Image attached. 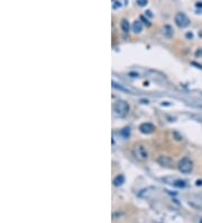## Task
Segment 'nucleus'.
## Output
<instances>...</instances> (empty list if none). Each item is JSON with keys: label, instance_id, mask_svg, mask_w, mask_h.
Returning a JSON list of instances; mask_svg holds the SVG:
<instances>
[{"label": "nucleus", "instance_id": "2", "mask_svg": "<svg viewBox=\"0 0 202 223\" xmlns=\"http://www.w3.org/2000/svg\"><path fill=\"white\" fill-rule=\"evenodd\" d=\"M114 112L115 114L119 117H125L129 113V105L125 100H118L114 105Z\"/></svg>", "mask_w": 202, "mask_h": 223}, {"label": "nucleus", "instance_id": "13", "mask_svg": "<svg viewBox=\"0 0 202 223\" xmlns=\"http://www.w3.org/2000/svg\"><path fill=\"white\" fill-rule=\"evenodd\" d=\"M140 19L144 20V23L147 24V26H150V22H148V19H147V18H145V17H144V16L140 17Z\"/></svg>", "mask_w": 202, "mask_h": 223}, {"label": "nucleus", "instance_id": "18", "mask_svg": "<svg viewBox=\"0 0 202 223\" xmlns=\"http://www.w3.org/2000/svg\"><path fill=\"white\" fill-rule=\"evenodd\" d=\"M196 186H202V180H196Z\"/></svg>", "mask_w": 202, "mask_h": 223}, {"label": "nucleus", "instance_id": "11", "mask_svg": "<svg viewBox=\"0 0 202 223\" xmlns=\"http://www.w3.org/2000/svg\"><path fill=\"white\" fill-rule=\"evenodd\" d=\"M129 28H130V26H129V23H128L126 19H122L121 20V30H124L125 33H127V32H129Z\"/></svg>", "mask_w": 202, "mask_h": 223}, {"label": "nucleus", "instance_id": "7", "mask_svg": "<svg viewBox=\"0 0 202 223\" xmlns=\"http://www.w3.org/2000/svg\"><path fill=\"white\" fill-rule=\"evenodd\" d=\"M157 162L164 167H171L173 164V159L171 157H167V156H161V157L157 158Z\"/></svg>", "mask_w": 202, "mask_h": 223}, {"label": "nucleus", "instance_id": "8", "mask_svg": "<svg viewBox=\"0 0 202 223\" xmlns=\"http://www.w3.org/2000/svg\"><path fill=\"white\" fill-rule=\"evenodd\" d=\"M163 34L164 36H166L167 39H171L173 36V34H174V30H173V27L171 25H165L163 27Z\"/></svg>", "mask_w": 202, "mask_h": 223}, {"label": "nucleus", "instance_id": "20", "mask_svg": "<svg viewBox=\"0 0 202 223\" xmlns=\"http://www.w3.org/2000/svg\"><path fill=\"white\" fill-rule=\"evenodd\" d=\"M200 223H202V220H201V221H200Z\"/></svg>", "mask_w": 202, "mask_h": 223}, {"label": "nucleus", "instance_id": "1", "mask_svg": "<svg viewBox=\"0 0 202 223\" xmlns=\"http://www.w3.org/2000/svg\"><path fill=\"white\" fill-rule=\"evenodd\" d=\"M133 156L138 161H146L148 159V151H147L146 147L144 144L137 143L133 148Z\"/></svg>", "mask_w": 202, "mask_h": 223}, {"label": "nucleus", "instance_id": "16", "mask_svg": "<svg viewBox=\"0 0 202 223\" xmlns=\"http://www.w3.org/2000/svg\"><path fill=\"white\" fill-rule=\"evenodd\" d=\"M196 56H201L202 55V50H198V51H196Z\"/></svg>", "mask_w": 202, "mask_h": 223}, {"label": "nucleus", "instance_id": "10", "mask_svg": "<svg viewBox=\"0 0 202 223\" xmlns=\"http://www.w3.org/2000/svg\"><path fill=\"white\" fill-rule=\"evenodd\" d=\"M125 181V177L122 175H118L117 177H115L114 179V185L115 186H121V185L124 184Z\"/></svg>", "mask_w": 202, "mask_h": 223}, {"label": "nucleus", "instance_id": "15", "mask_svg": "<svg viewBox=\"0 0 202 223\" xmlns=\"http://www.w3.org/2000/svg\"><path fill=\"white\" fill-rule=\"evenodd\" d=\"M115 3H116V5H114V8H115V9H116V8H118V7H121V3L119 2V1H116Z\"/></svg>", "mask_w": 202, "mask_h": 223}, {"label": "nucleus", "instance_id": "3", "mask_svg": "<svg viewBox=\"0 0 202 223\" xmlns=\"http://www.w3.org/2000/svg\"><path fill=\"white\" fill-rule=\"evenodd\" d=\"M177 167H179V170L182 174H190L193 170V161L190 158L185 157L180 160Z\"/></svg>", "mask_w": 202, "mask_h": 223}, {"label": "nucleus", "instance_id": "19", "mask_svg": "<svg viewBox=\"0 0 202 223\" xmlns=\"http://www.w3.org/2000/svg\"><path fill=\"white\" fill-rule=\"evenodd\" d=\"M146 13H147V15H148V16H152V14H150V10H148V11H146Z\"/></svg>", "mask_w": 202, "mask_h": 223}, {"label": "nucleus", "instance_id": "17", "mask_svg": "<svg viewBox=\"0 0 202 223\" xmlns=\"http://www.w3.org/2000/svg\"><path fill=\"white\" fill-rule=\"evenodd\" d=\"M196 7H198V8H202V1H198V2L196 3Z\"/></svg>", "mask_w": 202, "mask_h": 223}, {"label": "nucleus", "instance_id": "5", "mask_svg": "<svg viewBox=\"0 0 202 223\" xmlns=\"http://www.w3.org/2000/svg\"><path fill=\"white\" fill-rule=\"evenodd\" d=\"M155 125L152 124V123H143V124L139 125V131L143 133V134H150L155 131Z\"/></svg>", "mask_w": 202, "mask_h": 223}, {"label": "nucleus", "instance_id": "12", "mask_svg": "<svg viewBox=\"0 0 202 223\" xmlns=\"http://www.w3.org/2000/svg\"><path fill=\"white\" fill-rule=\"evenodd\" d=\"M137 3H138L139 6L144 7V6H146L147 5V0H137Z\"/></svg>", "mask_w": 202, "mask_h": 223}, {"label": "nucleus", "instance_id": "6", "mask_svg": "<svg viewBox=\"0 0 202 223\" xmlns=\"http://www.w3.org/2000/svg\"><path fill=\"white\" fill-rule=\"evenodd\" d=\"M165 181H167L169 185H172L174 187H177V188H184L186 186V183L182 179H177V178H165L164 179Z\"/></svg>", "mask_w": 202, "mask_h": 223}, {"label": "nucleus", "instance_id": "14", "mask_svg": "<svg viewBox=\"0 0 202 223\" xmlns=\"http://www.w3.org/2000/svg\"><path fill=\"white\" fill-rule=\"evenodd\" d=\"M185 36H186V39H193V34H192V33H190V32H189V33H186V35H185Z\"/></svg>", "mask_w": 202, "mask_h": 223}, {"label": "nucleus", "instance_id": "4", "mask_svg": "<svg viewBox=\"0 0 202 223\" xmlns=\"http://www.w3.org/2000/svg\"><path fill=\"white\" fill-rule=\"evenodd\" d=\"M175 24L181 28H184V27L189 26L190 24V19L189 17L186 16L184 13H177L175 15Z\"/></svg>", "mask_w": 202, "mask_h": 223}, {"label": "nucleus", "instance_id": "9", "mask_svg": "<svg viewBox=\"0 0 202 223\" xmlns=\"http://www.w3.org/2000/svg\"><path fill=\"white\" fill-rule=\"evenodd\" d=\"M133 30H134L136 34H139L140 32L143 30V24H142L140 20H136V22H134V24H133Z\"/></svg>", "mask_w": 202, "mask_h": 223}]
</instances>
